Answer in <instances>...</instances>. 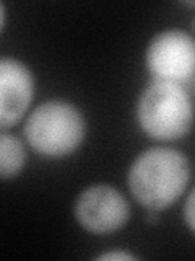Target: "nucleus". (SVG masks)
<instances>
[{
  "instance_id": "f257e3e1",
  "label": "nucleus",
  "mask_w": 195,
  "mask_h": 261,
  "mask_svg": "<svg viewBox=\"0 0 195 261\" xmlns=\"http://www.w3.org/2000/svg\"><path fill=\"white\" fill-rule=\"evenodd\" d=\"M190 179L187 157L169 147L142 152L128 168L127 181L134 198L146 209L162 211L181 198Z\"/></svg>"
},
{
  "instance_id": "f03ea898",
  "label": "nucleus",
  "mask_w": 195,
  "mask_h": 261,
  "mask_svg": "<svg viewBox=\"0 0 195 261\" xmlns=\"http://www.w3.org/2000/svg\"><path fill=\"white\" fill-rule=\"evenodd\" d=\"M137 119L151 139L177 141L193 124V105L182 85L154 80L138 100Z\"/></svg>"
},
{
  "instance_id": "7ed1b4c3",
  "label": "nucleus",
  "mask_w": 195,
  "mask_h": 261,
  "mask_svg": "<svg viewBox=\"0 0 195 261\" xmlns=\"http://www.w3.org/2000/svg\"><path fill=\"white\" fill-rule=\"evenodd\" d=\"M86 133L85 118L75 106L51 100L39 105L24 124L28 144L44 157H67L81 145Z\"/></svg>"
},
{
  "instance_id": "20e7f679",
  "label": "nucleus",
  "mask_w": 195,
  "mask_h": 261,
  "mask_svg": "<svg viewBox=\"0 0 195 261\" xmlns=\"http://www.w3.org/2000/svg\"><path fill=\"white\" fill-rule=\"evenodd\" d=\"M145 62L154 80L185 85L195 79V38L182 30H166L146 47Z\"/></svg>"
},
{
  "instance_id": "39448f33",
  "label": "nucleus",
  "mask_w": 195,
  "mask_h": 261,
  "mask_svg": "<svg viewBox=\"0 0 195 261\" xmlns=\"http://www.w3.org/2000/svg\"><path fill=\"white\" fill-rule=\"evenodd\" d=\"M130 217L127 199L109 185L89 186L75 202V219L86 232L108 235L122 228Z\"/></svg>"
},
{
  "instance_id": "423d86ee",
  "label": "nucleus",
  "mask_w": 195,
  "mask_h": 261,
  "mask_svg": "<svg viewBox=\"0 0 195 261\" xmlns=\"http://www.w3.org/2000/svg\"><path fill=\"white\" fill-rule=\"evenodd\" d=\"M35 80L29 69L16 59L0 61V124L7 129L16 124L28 111Z\"/></svg>"
},
{
  "instance_id": "0eeeda50",
  "label": "nucleus",
  "mask_w": 195,
  "mask_h": 261,
  "mask_svg": "<svg viewBox=\"0 0 195 261\" xmlns=\"http://www.w3.org/2000/svg\"><path fill=\"white\" fill-rule=\"evenodd\" d=\"M26 162V152L23 144L15 136L4 133L0 136V175L4 179L13 178L20 173Z\"/></svg>"
},
{
  "instance_id": "6e6552de",
  "label": "nucleus",
  "mask_w": 195,
  "mask_h": 261,
  "mask_svg": "<svg viewBox=\"0 0 195 261\" xmlns=\"http://www.w3.org/2000/svg\"><path fill=\"white\" fill-rule=\"evenodd\" d=\"M184 220L187 227L195 233V188L192 190V193L189 194V198L185 201L184 206Z\"/></svg>"
},
{
  "instance_id": "1a4fd4ad",
  "label": "nucleus",
  "mask_w": 195,
  "mask_h": 261,
  "mask_svg": "<svg viewBox=\"0 0 195 261\" xmlns=\"http://www.w3.org/2000/svg\"><path fill=\"white\" fill-rule=\"evenodd\" d=\"M98 259H124V261H128V259H137L135 255L132 253H125V251H109V253H103V255L98 256Z\"/></svg>"
},
{
  "instance_id": "9d476101",
  "label": "nucleus",
  "mask_w": 195,
  "mask_h": 261,
  "mask_svg": "<svg viewBox=\"0 0 195 261\" xmlns=\"http://www.w3.org/2000/svg\"><path fill=\"white\" fill-rule=\"evenodd\" d=\"M192 30H193V31H195V18H193V20H192Z\"/></svg>"
},
{
  "instance_id": "9b49d317",
  "label": "nucleus",
  "mask_w": 195,
  "mask_h": 261,
  "mask_svg": "<svg viewBox=\"0 0 195 261\" xmlns=\"http://www.w3.org/2000/svg\"><path fill=\"white\" fill-rule=\"evenodd\" d=\"M185 5H189V7H195V2H189V4H185Z\"/></svg>"
}]
</instances>
